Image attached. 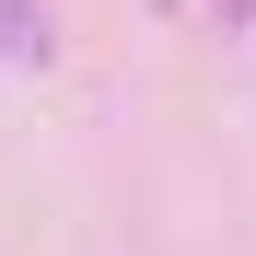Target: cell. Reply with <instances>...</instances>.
I'll return each mask as SVG.
<instances>
[{
	"label": "cell",
	"mask_w": 256,
	"mask_h": 256,
	"mask_svg": "<svg viewBox=\"0 0 256 256\" xmlns=\"http://www.w3.org/2000/svg\"><path fill=\"white\" fill-rule=\"evenodd\" d=\"M0 47H12V58H47V12H24V0H0Z\"/></svg>",
	"instance_id": "obj_1"
}]
</instances>
